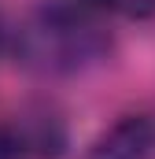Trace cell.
I'll return each instance as SVG.
<instances>
[{
	"instance_id": "7a4b0ae2",
	"label": "cell",
	"mask_w": 155,
	"mask_h": 159,
	"mask_svg": "<svg viewBox=\"0 0 155 159\" xmlns=\"http://www.w3.org/2000/svg\"><path fill=\"white\" fill-rule=\"evenodd\" d=\"M155 156V119L122 115L89 148V159H152Z\"/></svg>"
},
{
	"instance_id": "3957f363",
	"label": "cell",
	"mask_w": 155,
	"mask_h": 159,
	"mask_svg": "<svg viewBox=\"0 0 155 159\" xmlns=\"http://www.w3.org/2000/svg\"><path fill=\"white\" fill-rule=\"evenodd\" d=\"M104 15H118L129 22H148L155 19V0H92Z\"/></svg>"
},
{
	"instance_id": "5b68a950",
	"label": "cell",
	"mask_w": 155,
	"mask_h": 159,
	"mask_svg": "<svg viewBox=\"0 0 155 159\" xmlns=\"http://www.w3.org/2000/svg\"><path fill=\"white\" fill-rule=\"evenodd\" d=\"M0 41H4V22H0Z\"/></svg>"
},
{
	"instance_id": "277c9868",
	"label": "cell",
	"mask_w": 155,
	"mask_h": 159,
	"mask_svg": "<svg viewBox=\"0 0 155 159\" xmlns=\"http://www.w3.org/2000/svg\"><path fill=\"white\" fill-rule=\"evenodd\" d=\"M0 159H30V148L19 129H0Z\"/></svg>"
},
{
	"instance_id": "6da1fadb",
	"label": "cell",
	"mask_w": 155,
	"mask_h": 159,
	"mask_svg": "<svg viewBox=\"0 0 155 159\" xmlns=\"http://www.w3.org/2000/svg\"><path fill=\"white\" fill-rule=\"evenodd\" d=\"M107 52L111 34L92 0H44L19 30V59L37 74H78Z\"/></svg>"
}]
</instances>
